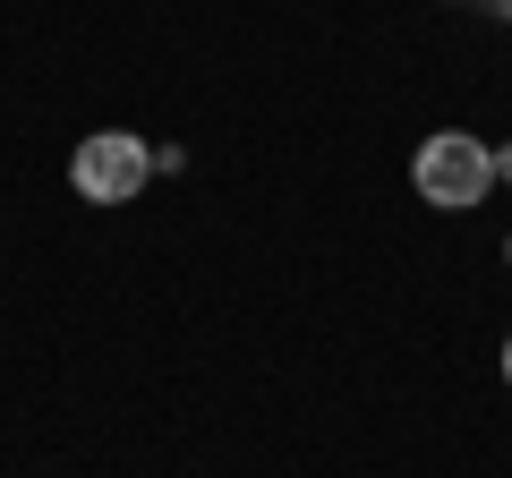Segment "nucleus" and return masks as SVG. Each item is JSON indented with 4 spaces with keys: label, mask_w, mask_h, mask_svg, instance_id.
<instances>
[{
    "label": "nucleus",
    "mask_w": 512,
    "mask_h": 478,
    "mask_svg": "<svg viewBox=\"0 0 512 478\" xmlns=\"http://www.w3.org/2000/svg\"><path fill=\"white\" fill-rule=\"evenodd\" d=\"M487 9H495V18H512V0H487Z\"/></svg>",
    "instance_id": "obj_5"
},
{
    "label": "nucleus",
    "mask_w": 512,
    "mask_h": 478,
    "mask_svg": "<svg viewBox=\"0 0 512 478\" xmlns=\"http://www.w3.org/2000/svg\"><path fill=\"white\" fill-rule=\"evenodd\" d=\"M154 180V146L137 129H94V137H77V154H69V188L86 205H137V188Z\"/></svg>",
    "instance_id": "obj_2"
},
{
    "label": "nucleus",
    "mask_w": 512,
    "mask_h": 478,
    "mask_svg": "<svg viewBox=\"0 0 512 478\" xmlns=\"http://www.w3.org/2000/svg\"><path fill=\"white\" fill-rule=\"evenodd\" d=\"M504 265H512V239H504Z\"/></svg>",
    "instance_id": "obj_6"
},
{
    "label": "nucleus",
    "mask_w": 512,
    "mask_h": 478,
    "mask_svg": "<svg viewBox=\"0 0 512 478\" xmlns=\"http://www.w3.org/2000/svg\"><path fill=\"white\" fill-rule=\"evenodd\" d=\"M410 188H419V205H436V214H470V205L495 197V146L470 137V129L419 137V154H410Z\"/></svg>",
    "instance_id": "obj_1"
},
{
    "label": "nucleus",
    "mask_w": 512,
    "mask_h": 478,
    "mask_svg": "<svg viewBox=\"0 0 512 478\" xmlns=\"http://www.w3.org/2000/svg\"><path fill=\"white\" fill-rule=\"evenodd\" d=\"M504 385H512V333H504Z\"/></svg>",
    "instance_id": "obj_4"
},
{
    "label": "nucleus",
    "mask_w": 512,
    "mask_h": 478,
    "mask_svg": "<svg viewBox=\"0 0 512 478\" xmlns=\"http://www.w3.org/2000/svg\"><path fill=\"white\" fill-rule=\"evenodd\" d=\"M495 188H512V146H495Z\"/></svg>",
    "instance_id": "obj_3"
}]
</instances>
